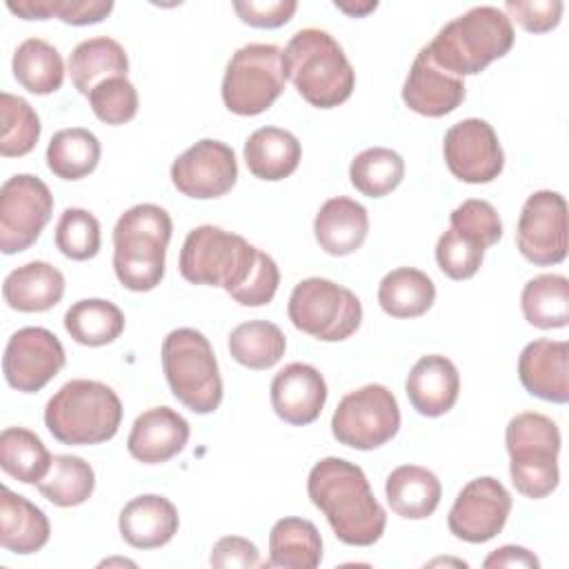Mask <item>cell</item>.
I'll return each mask as SVG.
<instances>
[{"label": "cell", "instance_id": "b9f144b4", "mask_svg": "<svg viewBox=\"0 0 569 569\" xmlns=\"http://www.w3.org/2000/svg\"><path fill=\"white\" fill-rule=\"evenodd\" d=\"M53 240L64 258L89 260L100 251V222L91 211L69 207L56 224Z\"/></svg>", "mask_w": 569, "mask_h": 569}, {"label": "cell", "instance_id": "7a4b0ae2", "mask_svg": "<svg viewBox=\"0 0 569 569\" xmlns=\"http://www.w3.org/2000/svg\"><path fill=\"white\" fill-rule=\"evenodd\" d=\"M282 69L296 91L318 109H333L349 100L356 71L338 40L325 29H300L282 49Z\"/></svg>", "mask_w": 569, "mask_h": 569}, {"label": "cell", "instance_id": "1f68e13d", "mask_svg": "<svg viewBox=\"0 0 569 569\" xmlns=\"http://www.w3.org/2000/svg\"><path fill=\"white\" fill-rule=\"evenodd\" d=\"M433 300V280L413 267H398L378 284V302L391 318H418L431 309Z\"/></svg>", "mask_w": 569, "mask_h": 569}, {"label": "cell", "instance_id": "2e32d148", "mask_svg": "<svg viewBox=\"0 0 569 569\" xmlns=\"http://www.w3.org/2000/svg\"><path fill=\"white\" fill-rule=\"evenodd\" d=\"M442 153L449 171L469 184L496 180L505 169V151L493 127L482 118H465L445 133Z\"/></svg>", "mask_w": 569, "mask_h": 569}, {"label": "cell", "instance_id": "3957f363", "mask_svg": "<svg viewBox=\"0 0 569 569\" xmlns=\"http://www.w3.org/2000/svg\"><path fill=\"white\" fill-rule=\"evenodd\" d=\"M513 40V27L507 13L498 7L482 4L447 22L425 49L440 69L462 78L476 76L493 60L507 56Z\"/></svg>", "mask_w": 569, "mask_h": 569}, {"label": "cell", "instance_id": "ee69618b", "mask_svg": "<svg viewBox=\"0 0 569 569\" xmlns=\"http://www.w3.org/2000/svg\"><path fill=\"white\" fill-rule=\"evenodd\" d=\"M451 229L462 238L487 249L502 238V222L491 202L480 198H469L451 211Z\"/></svg>", "mask_w": 569, "mask_h": 569}, {"label": "cell", "instance_id": "f6af8a7d", "mask_svg": "<svg viewBox=\"0 0 569 569\" xmlns=\"http://www.w3.org/2000/svg\"><path fill=\"white\" fill-rule=\"evenodd\" d=\"M485 258V249L462 238L456 229H447L436 244V262L440 271L451 280H467L476 276Z\"/></svg>", "mask_w": 569, "mask_h": 569}, {"label": "cell", "instance_id": "e575fe53", "mask_svg": "<svg viewBox=\"0 0 569 569\" xmlns=\"http://www.w3.org/2000/svg\"><path fill=\"white\" fill-rule=\"evenodd\" d=\"M522 316L538 329H562L569 322V280L560 273L531 278L520 293Z\"/></svg>", "mask_w": 569, "mask_h": 569}, {"label": "cell", "instance_id": "8992f818", "mask_svg": "<svg viewBox=\"0 0 569 569\" xmlns=\"http://www.w3.org/2000/svg\"><path fill=\"white\" fill-rule=\"evenodd\" d=\"M505 445L509 451V476L518 493L531 500L547 498L560 480L558 425L549 416L522 411L507 422Z\"/></svg>", "mask_w": 569, "mask_h": 569}, {"label": "cell", "instance_id": "d6986e66", "mask_svg": "<svg viewBox=\"0 0 569 569\" xmlns=\"http://www.w3.org/2000/svg\"><path fill=\"white\" fill-rule=\"evenodd\" d=\"M465 96L462 78L440 69L422 47L402 84L405 104L420 116L442 118L456 111Z\"/></svg>", "mask_w": 569, "mask_h": 569}, {"label": "cell", "instance_id": "4316f807", "mask_svg": "<svg viewBox=\"0 0 569 569\" xmlns=\"http://www.w3.org/2000/svg\"><path fill=\"white\" fill-rule=\"evenodd\" d=\"M391 511L407 520L429 518L442 498V485L433 471L418 465L396 467L385 482Z\"/></svg>", "mask_w": 569, "mask_h": 569}, {"label": "cell", "instance_id": "cb8c5ba5", "mask_svg": "<svg viewBox=\"0 0 569 569\" xmlns=\"http://www.w3.org/2000/svg\"><path fill=\"white\" fill-rule=\"evenodd\" d=\"M369 233L367 209L347 196L329 198L316 213L313 236L329 256H349L362 247Z\"/></svg>", "mask_w": 569, "mask_h": 569}, {"label": "cell", "instance_id": "5b68a950", "mask_svg": "<svg viewBox=\"0 0 569 569\" xmlns=\"http://www.w3.org/2000/svg\"><path fill=\"white\" fill-rule=\"evenodd\" d=\"M122 422L118 393L98 380L64 382L44 407V425L62 445H100L111 440Z\"/></svg>", "mask_w": 569, "mask_h": 569}, {"label": "cell", "instance_id": "f546056e", "mask_svg": "<svg viewBox=\"0 0 569 569\" xmlns=\"http://www.w3.org/2000/svg\"><path fill=\"white\" fill-rule=\"evenodd\" d=\"M322 560V538L311 520L280 518L269 531V567L316 569Z\"/></svg>", "mask_w": 569, "mask_h": 569}, {"label": "cell", "instance_id": "60d3db41", "mask_svg": "<svg viewBox=\"0 0 569 569\" xmlns=\"http://www.w3.org/2000/svg\"><path fill=\"white\" fill-rule=\"evenodd\" d=\"M7 9L22 20L58 18L73 27L98 24L111 11V0H9Z\"/></svg>", "mask_w": 569, "mask_h": 569}, {"label": "cell", "instance_id": "7402d4cb", "mask_svg": "<svg viewBox=\"0 0 569 569\" xmlns=\"http://www.w3.org/2000/svg\"><path fill=\"white\" fill-rule=\"evenodd\" d=\"M407 398L411 407L427 418L445 416L458 400L460 376L456 365L440 356H422L409 371L405 382Z\"/></svg>", "mask_w": 569, "mask_h": 569}, {"label": "cell", "instance_id": "ba28073f", "mask_svg": "<svg viewBox=\"0 0 569 569\" xmlns=\"http://www.w3.org/2000/svg\"><path fill=\"white\" fill-rule=\"evenodd\" d=\"M258 249L242 236L213 224L191 229L182 242L178 269L191 284L238 289L256 262Z\"/></svg>", "mask_w": 569, "mask_h": 569}, {"label": "cell", "instance_id": "681fc988", "mask_svg": "<svg viewBox=\"0 0 569 569\" xmlns=\"http://www.w3.org/2000/svg\"><path fill=\"white\" fill-rule=\"evenodd\" d=\"M211 567H242V569H251V567H262L264 562H260V551L258 547L242 538V536H224L220 538L209 556Z\"/></svg>", "mask_w": 569, "mask_h": 569}, {"label": "cell", "instance_id": "ab89813d", "mask_svg": "<svg viewBox=\"0 0 569 569\" xmlns=\"http://www.w3.org/2000/svg\"><path fill=\"white\" fill-rule=\"evenodd\" d=\"M0 156L20 158L33 151L40 140V118L33 107L9 91L0 93Z\"/></svg>", "mask_w": 569, "mask_h": 569}, {"label": "cell", "instance_id": "4fadbf2b", "mask_svg": "<svg viewBox=\"0 0 569 569\" xmlns=\"http://www.w3.org/2000/svg\"><path fill=\"white\" fill-rule=\"evenodd\" d=\"M516 244L538 267L558 264L567 258V202L558 191L540 189L525 200Z\"/></svg>", "mask_w": 569, "mask_h": 569}, {"label": "cell", "instance_id": "bcb514c9", "mask_svg": "<svg viewBox=\"0 0 569 569\" xmlns=\"http://www.w3.org/2000/svg\"><path fill=\"white\" fill-rule=\"evenodd\" d=\"M278 284H280V271L276 260L269 253L258 249V256L249 276L229 296L242 307H262L273 300Z\"/></svg>", "mask_w": 569, "mask_h": 569}, {"label": "cell", "instance_id": "7dc6e473", "mask_svg": "<svg viewBox=\"0 0 569 569\" xmlns=\"http://www.w3.org/2000/svg\"><path fill=\"white\" fill-rule=\"evenodd\" d=\"M565 4L560 0H507L505 13L529 33H547L558 27Z\"/></svg>", "mask_w": 569, "mask_h": 569}, {"label": "cell", "instance_id": "52a82bcc", "mask_svg": "<svg viewBox=\"0 0 569 569\" xmlns=\"http://www.w3.org/2000/svg\"><path fill=\"white\" fill-rule=\"evenodd\" d=\"M162 371L171 393L193 413H213L222 402V378L211 342L191 327L162 340Z\"/></svg>", "mask_w": 569, "mask_h": 569}, {"label": "cell", "instance_id": "8fae6325", "mask_svg": "<svg viewBox=\"0 0 569 569\" xmlns=\"http://www.w3.org/2000/svg\"><path fill=\"white\" fill-rule=\"evenodd\" d=\"M398 400L385 385H365L347 393L331 416L333 438L358 451L382 447L398 433Z\"/></svg>", "mask_w": 569, "mask_h": 569}, {"label": "cell", "instance_id": "d4e9b609", "mask_svg": "<svg viewBox=\"0 0 569 569\" xmlns=\"http://www.w3.org/2000/svg\"><path fill=\"white\" fill-rule=\"evenodd\" d=\"M4 302L24 313H40L53 309L64 296V276L58 267L33 260L13 269L2 284Z\"/></svg>", "mask_w": 569, "mask_h": 569}, {"label": "cell", "instance_id": "277c9868", "mask_svg": "<svg viewBox=\"0 0 569 569\" xmlns=\"http://www.w3.org/2000/svg\"><path fill=\"white\" fill-rule=\"evenodd\" d=\"M173 222L160 204L127 209L113 227V271L120 284L142 293L160 284Z\"/></svg>", "mask_w": 569, "mask_h": 569}, {"label": "cell", "instance_id": "f907efd6", "mask_svg": "<svg viewBox=\"0 0 569 569\" xmlns=\"http://www.w3.org/2000/svg\"><path fill=\"white\" fill-rule=\"evenodd\" d=\"M487 569H498V567H529V569H538L540 560L525 547H516V545H505L496 551H491L485 562Z\"/></svg>", "mask_w": 569, "mask_h": 569}, {"label": "cell", "instance_id": "8d00e7d4", "mask_svg": "<svg viewBox=\"0 0 569 569\" xmlns=\"http://www.w3.org/2000/svg\"><path fill=\"white\" fill-rule=\"evenodd\" d=\"M231 358L247 369H271L287 349V338L282 329L269 320H249L238 325L229 333Z\"/></svg>", "mask_w": 569, "mask_h": 569}, {"label": "cell", "instance_id": "44dd1931", "mask_svg": "<svg viewBox=\"0 0 569 569\" xmlns=\"http://www.w3.org/2000/svg\"><path fill=\"white\" fill-rule=\"evenodd\" d=\"M189 433V422L178 411L171 407H151L133 420L127 451L144 465H160L184 449Z\"/></svg>", "mask_w": 569, "mask_h": 569}, {"label": "cell", "instance_id": "f1b7e54d", "mask_svg": "<svg viewBox=\"0 0 569 569\" xmlns=\"http://www.w3.org/2000/svg\"><path fill=\"white\" fill-rule=\"evenodd\" d=\"M127 51L118 40L109 36L82 40L69 56V76L73 87L82 96H89L91 89L98 87L102 80L113 76H127Z\"/></svg>", "mask_w": 569, "mask_h": 569}, {"label": "cell", "instance_id": "ffe728a7", "mask_svg": "<svg viewBox=\"0 0 569 569\" xmlns=\"http://www.w3.org/2000/svg\"><path fill=\"white\" fill-rule=\"evenodd\" d=\"M518 378L527 393L565 405L569 400V345L551 338L529 342L518 358Z\"/></svg>", "mask_w": 569, "mask_h": 569}, {"label": "cell", "instance_id": "603a6c76", "mask_svg": "<svg viewBox=\"0 0 569 569\" xmlns=\"http://www.w3.org/2000/svg\"><path fill=\"white\" fill-rule=\"evenodd\" d=\"M178 527L180 518L176 505L156 493L131 498L118 516L120 536L133 549L164 547L178 533Z\"/></svg>", "mask_w": 569, "mask_h": 569}, {"label": "cell", "instance_id": "484cf974", "mask_svg": "<svg viewBox=\"0 0 569 569\" xmlns=\"http://www.w3.org/2000/svg\"><path fill=\"white\" fill-rule=\"evenodd\" d=\"M51 536V525L40 507L9 487L0 489V545L11 553H36Z\"/></svg>", "mask_w": 569, "mask_h": 569}, {"label": "cell", "instance_id": "816d5d0a", "mask_svg": "<svg viewBox=\"0 0 569 569\" xmlns=\"http://www.w3.org/2000/svg\"><path fill=\"white\" fill-rule=\"evenodd\" d=\"M340 11H345V13H349L351 18H362V16H367L369 11H373L376 7H378V2H362V4H349V2H333Z\"/></svg>", "mask_w": 569, "mask_h": 569}, {"label": "cell", "instance_id": "f35d334b", "mask_svg": "<svg viewBox=\"0 0 569 569\" xmlns=\"http://www.w3.org/2000/svg\"><path fill=\"white\" fill-rule=\"evenodd\" d=\"M405 178V160L398 151L387 147H369L360 151L349 164V180L367 198H382L391 193Z\"/></svg>", "mask_w": 569, "mask_h": 569}, {"label": "cell", "instance_id": "836d02e7", "mask_svg": "<svg viewBox=\"0 0 569 569\" xmlns=\"http://www.w3.org/2000/svg\"><path fill=\"white\" fill-rule=\"evenodd\" d=\"M64 329L78 345L104 347L124 331V313L109 300L84 298L67 309Z\"/></svg>", "mask_w": 569, "mask_h": 569}, {"label": "cell", "instance_id": "7c38bea8", "mask_svg": "<svg viewBox=\"0 0 569 569\" xmlns=\"http://www.w3.org/2000/svg\"><path fill=\"white\" fill-rule=\"evenodd\" d=\"M53 213L49 187L31 173H16L0 187V251L4 256L29 249Z\"/></svg>", "mask_w": 569, "mask_h": 569}, {"label": "cell", "instance_id": "c3c4849f", "mask_svg": "<svg viewBox=\"0 0 569 569\" xmlns=\"http://www.w3.org/2000/svg\"><path fill=\"white\" fill-rule=\"evenodd\" d=\"M298 9L296 0H236L238 18L256 29H278L287 24Z\"/></svg>", "mask_w": 569, "mask_h": 569}, {"label": "cell", "instance_id": "d6a6232c", "mask_svg": "<svg viewBox=\"0 0 569 569\" xmlns=\"http://www.w3.org/2000/svg\"><path fill=\"white\" fill-rule=\"evenodd\" d=\"M100 153V140L89 129H60L49 140L47 167L56 178L80 180L96 171Z\"/></svg>", "mask_w": 569, "mask_h": 569}, {"label": "cell", "instance_id": "ac0fdd59", "mask_svg": "<svg viewBox=\"0 0 569 569\" xmlns=\"http://www.w3.org/2000/svg\"><path fill=\"white\" fill-rule=\"evenodd\" d=\"M271 407L287 425L305 427L318 420L327 402L322 373L307 362H291L271 380Z\"/></svg>", "mask_w": 569, "mask_h": 569}, {"label": "cell", "instance_id": "5bb4252c", "mask_svg": "<svg viewBox=\"0 0 569 569\" xmlns=\"http://www.w3.org/2000/svg\"><path fill=\"white\" fill-rule=\"evenodd\" d=\"M67 356L58 336L44 327L18 329L2 356V373L9 387L36 393L47 387L64 367Z\"/></svg>", "mask_w": 569, "mask_h": 569}, {"label": "cell", "instance_id": "d590c367", "mask_svg": "<svg viewBox=\"0 0 569 569\" xmlns=\"http://www.w3.org/2000/svg\"><path fill=\"white\" fill-rule=\"evenodd\" d=\"M51 460L53 456L31 429L7 427L0 433V467L18 482L38 485L47 476Z\"/></svg>", "mask_w": 569, "mask_h": 569}, {"label": "cell", "instance_id": "83f0119b", "mask_svg": "<svg viewBox=\"0 0 569 569\" xmlns=\"http://www.w3.org/2000/svg\"><path fill=\"white\" fill-rule=\"evenodd\" d=\"M302 158L298 138L280 127H260L244 142L247 169L269 182L284 180L291 176Z\"/></svg>", "mask_w": 569, "mask_h": 569}, {"label": "cell", "instance_id": "4dcf8cb0", "mask_svg": "<svg viewBox=\"0 0 569 569\" xmlns=\"http://www.w3.org/2000/svg\"><path fill=\"white\" fill-rule=\"evenodd\" d=\"M11 69L18 84L36 96L56 93L64 82L62 56L42 38H27L20 42L13 51Z\"/></svg>", "mask_w": 569, "mask_h": 569}, {"label": "cell", "instance_id": "30bf717a", "mask_svg": "<svg viewBox=\"0 0 569 569\" xmlns=\"http://www.w3.org/2000/svg\"><path fill=\"white\" fill-rule=\"evenodd\" d=\"M284 80L280 47L244 44L227 62L220 89L222 102L236 116H258L280 98Z\"/></svg>", "mask_w": 569, "mask_h": 569}, {"label": "cell", "instance_id": "7bdbcfd3", "mask_svg": "<svg viewBox=\"0 0 569 569\" xmlns=\"http://www.w3.org/2000/svg\"><path fill=\"white\" fill-rule=\"evenodd\" d=\"M96 118L104 124L118 127L138 113V91L127 76H113L102 80L87 96Z\"/></svg>", "mask_w": 569, "mask_h": 569}, {"label": "cell", "instance_id": "9c48e42d", "mask_svg": "<svg viewBox=\"0 0 569 569\" xmlns=\"http://www.w3.org/2000/svg\"><path fill=\"white\" fill-rule=\"evenodd\" d=\"M291 325L322 342H340L353 336L362 320L358 296L327 278L300 280L287 305Z\"/></svg>", "mask_w": 569, "mask_h": 569}, {"label": "cell", "instance_id": "9a60e30c", "mask_svg": "<svg viewBox=\"0 0 569 569\" xmlns=\"http://www.w3.org/2000/svg\"><path fill=\"white\" fill-rule=\"evenodd\" d=\"M511 511V493L507 487L491 478L480 476L469 480L449 509V531L471 545L496 538L507 525Z\"/></svg>", "mask_w": 569, "mask_h": 569}, {"label": "cell", "instance_id": "6da1fadb", "mask_svg": "<svg viewBox=\"0 0 569 569\" xmlns=\"http://www.w3.org/2000/svg\"><path fill=\"white\" fill-rule=\"evenodd\" d=\"M307 493L340 542L371 547L385 533L387 513L358 465L336 456L318 460L309 471Z\"/></svg>", "mask_w": 569, "mask_h": 569}, {"label": "cell", "instance_id": "e0dca14e", "mask_svg": "<svg viewBox=\"0 0 569 569\" xmlns=\"http://www.w3.org/2000/svg\"><path fill=\"white\" fill-rule=\"evenodd\" d=\"M238 180V160L229 144L202 138L180 153L171 164L173 187L196 200H211L229 193Z\"/></svg>", "mask_w": 569, "mask_h": 569}, {"label": "cell", "instance_id": "74e56055", "mask_svg": "<svg viewBox=\"0 0 569 569\" xmlns=\"http://www.w3.org/2000/svg\"><path fill=\"white\" fill-rule=\"evenodd\" d=\"M36 487L56 507H78L91 498L96 473L84 458L58 453L53 456L47 476Z\"/></svg>", "mask_w": 569, "mask_h": 569}]
</instances>
